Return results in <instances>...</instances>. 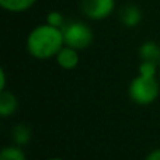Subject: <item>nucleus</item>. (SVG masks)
Listing matches in <instances>:
<instances>
[{
	"label": "nucleus",
	"mask_w": 160,
	"mask_h": 160,
	"mask_svg": "<svg viewBox=\"0 0 160 160\" xmlns=\"http://www.w3.org/2000/svg\"><path fill=\"white\" fill-rule=\"evenodd\" d=\"M156 66H158V65L150 63V62H142L141 68H139V73H141V75H148V76H155Z\"/></svg>",
	"instance_id": "13"
},
{
	"label": "nucleus",
	"mask_w": 160,
	"mask_h": 160,
	"mask_svg": "<svg viewBox=\"0 0 160 160\" xmlns=\"http://www.w3.org/2000/svg\"><path fill=\"white\" fill-rule=\"evenodd\" d=\"M17 110V98L13 93L3 90L0 94V114L3 117H8Z\"/></svg>",
	"instance_id": "8"
},
{
	"label": "nucleus",
	"mask_w": 160,
	"mask_h": 160,
	"mask_svg": "<svg viewBox=\"0 0 160 160\" xmlns=\"http://www.w3.org/2000/svg\"><path fill=\"white\" fill-rule=\"evenodd\" d=\"M48 24L53 25L56 28H63L65 27V18L59 11H51L48 14Z\"/></svg>",
	"instance_id": "12"
},
{
	"label": "nucleus",
	"mask_w": 160,
	"mask_h": 160,
	"mask_svg": "<svg viewBox=\"0 0 160 160\" xmlns=\"http://www.w3.org/2000/svg\"><path fill=\"white\" fill-rule=\"evenodd\" d=\"M62 32H63V38L65 42L68 44V47L75 48V49H84L93 41L91 30L84 22L80 21L69 22L68 25L63 27Z\"/></svg>",
	"instance_id": "3"
},
{
	"label": "nucleus",
	"mask_w": 160,
	"mask_h": 160,
	"mask_svg": "<svg viewBox=\"0 0 160 160\" xmlns=\"http://www.w3.org/2000/svg\"><path fill=\"white\" fill-rule=\"evenodd\" d=\"M65 42L63 32L61 28L53 25H39L28 37V51L32 56L47 59L58 55Z\"/></svg>",
	"instance_id": "1"
},
{
	"label": "nucleus",
	"mask_w": 160,
	"mask_h": 160,
	"mask_svg": "<svg viewBox=\"0 0 160 160\" xmlns=\"http://www.w3.org/2000/svg\"><path fill=\"white\" fill-rule=\"evenodd\" d=\"M145 160H160V149H156L152 153H149V156Z\"/></svg>",
	"instance_id": "14"
},
{
	"label": "nucleus",
	"mask_w": 160,
	"mask_h": 160,
	"mask_svg": "<svg viewBox=\"0 0 160 160\" xmlns=\"http://www.w3.org/2000/svg\"><path fill=\"white\" fill-rule=\"evenodd\" d=\"M51 160H62V159H51Z\"/></svg>",
	"instance_id": "16"
},
{
	"label": "nucleus",
	"mask_w": 160,
	"mask_h": 160,
	"mask_svg": "<svg viewBox=\"0 0 160 160\" xmlns=\"http://www.w3.org/2000/svg\"><path fill=\"white\" fill-rule=\"evenodd\" d=\"M6 87V73L4 70H0V91H3Z\"/></svg>",
	"instance_id": "15"
},
{
	"label": "nucleus",
	"mask_w": 160,
	"mask_h": 160,
	"mask_svg": "<svg viewBox=\"0 0 160 160\" xmlns=\"http://www.w3.org/2000/svg\"><path fill=\"white\" fill-rule=\"evenodd\" d=\"M35 3V0H0L3 8L8 11H24L30 8Z\"/></svg>",
	"instance_id": "10"
},
{
	"label": "nucleus",
	"mask_w": 160,
	"mask_h": 160,
	"mask_svg": "<svg viewBox=\"0 0 160 160\" xmlns=\"http://www.w3.org/2000/svg\"><path fill=\"white\" fill-rule=\"evenodd\" d=\"M114 8V0H82V10L93 20L105 18Z\"/></svg>",
	"instance_id": "4"
},
{
	"label": "nucleus",
	"mask_w": 160,
	"mask_h": 160,
	"mask_svg": "<svg viewBox=\"0 0 160 160\" xmlns=\"http://www.w3.org/2000/svg\"><path fill=\"white\" fill-rule=\"evenodd\" d=\"M159 94V84L155 76L139 75L129 86V96L138 104H150Z\"/></svg>",
	"instance_id": "2"
},
{
	"label": "nucleus",
	"mask_w": 160,
	"mask_h": 160,
	"mask_svg": "<svg viewBox=\"0 0 160 160\" xmlns=\"http://www.w3.org/2000/svg\"><path fill=\"white\" fill-rule=\"evenodd\" d=\"M13 139L18 146L27 145L28 141L31 139V128L25 124H18L13 129Z\"/></svg>",
	"instance_id": "9"
},
{
	"label": "nucleus",
	"mask_w": 160,
	"mask_h": 160,
	"mask_svg": "<svg viewBox=\"0 0 160 160\" xmlns=\"http://www.w3.org/2000/svg\"><path fill=\"white\" fill-rule=\"evenodd\" d=\"M58 63L61 65L63 69H73L78 66L79 63V55L76 52L75 48H62L56 55Z\"/></svg>",
	"instance_id": "6"
},
{
	"label": "nucleus",
	"mask_w": 160,
	"mask_h": 160,
	"mask_svg": "<svg viewBox=\"0 0 160 160\" xmlns=\"http://www.w3.org/2000/svg\"><path fill=\"white\" fill-rule=\"evenodd\" d=\"M142 62H150V63H160V47L155 42H145L139 49Z\"/></svg>",
	"instance_id": "7"
},
{
	"label": "nucleus",
	"mask_w": 160,
	"mask_h": 160,
	"mask_svg": "<svg viewBox=\"0 0 160 160\" xmlns=\"http://www.w3.org/2000/svg\"><path fill=\"white\" fill-rule=\"evenodd\" d=\"M119 18L127 27H136L142 20V13L135 4H127L119 11Z\"/></svg>",
	"instance_id": "5"
},
{
	"label": "nucleus",
	"mask_w": 160,
	"mask_h": 160,
	"mask_svg": "<svg viewBox=\"0 0 160 160\" xmlns=\"http://www.w3.org/2000/svg\"><path fill=\"white\" fill-rule=\"evenodd\" d=\"M0 160H25V155L18 146H7L0 153Z\"/></svg>",
	"instance_id": "11"
}]
</instances>
